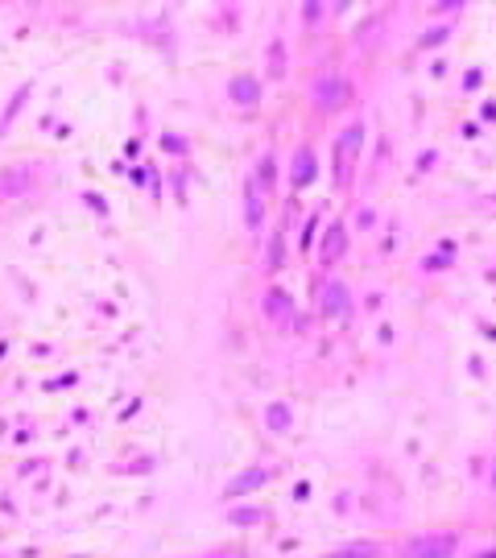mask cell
<instances>
[{
	"label": "cell",
	"instance_id": "2",
	"mask_svg": "<svg viewBox=\"0 0 496 558\" xmlns=\"http://www.w3.org/2000/svg\"><path fill=\"white\" fill-rule=\"evenodd\" d=\"M360 141H364V125H351V129H343V137H339V145H335V182H339V186L351 178V174H347V162H356Z\"/></svg>",
	"mask_w": 496,
	"mask_h": 558
},
{
	"label": "cell",
	"instance_id": "12",
	"mask_svg": "<svg viewBox=\"0 0 496 558\" xmlns=\"http://www.w3.org/2000/svg\"><path fill=\"white\" fill-rule=\"evenodd\" d=\"M265 422H269V430H286V426H290V409H286V405H269Z\"/></svg>",
	"mask_w": 496,
	"mask_h": 558
},
{
	"label": "cell",
	"instance_id": "15",
	"mask_svg": "<svg viewBox=\"0 0 496 558\" xmlns=\"http://www.w3.org/2000/svg\"><path fill=\"white\" fill-rule=\"evenodd\" d=\"M273 170H277V162H273V157H265V162H261V174H257V178H261V190H269V186H273Z\"/></svg>",
	"mask_w": 496,
	"mask_h": 558
},
{
	"label": "cell",
	"instance_id": "8",
	"mask_svg": "<svg viewBox=\"0 0 496 558\" xmlns=\"http://www.w3.org/2000/svg\"><path fill=\"white\" fill-rule=\"evenodd\" d=\"M323 310H327L331 318L347 310V290H343L339 281H327V286H323Z\"/></svg>",
	"mask_w": 496,
	"mask_h": 558
},
{
	"label": "cell",
	"instance_id": "6",
	"mask_svg": "<svg viewBox=\"0 0 496 558\" xmlns=\"http://www.w3.org/2000/svg\"><path fill=\"white\" fill-rule=\"evenodd\" d=\"M294 186H310L314 182V153L310 149H298L294 153V174H290Z\"/></svg>",
	"mask_w": 496,
	"mask_h": 558
},
{
	"label": "cell",
	"instance_id": "5",
	"mask_svg": "<svg viewBox=\"0 0 496 558\" xmlns=\"http://www.w3.org/2000/svg\"><path fill=\"white\" fill-rule=\"evenodd\" d=\"M227 95H232L236 103H244V107H253V103L261 99V87H257V79H248V75H236V79L227 83Z\"/></svg>",
	"mask_w": 496,
	"mask_h": 558
},
{
	"label": "cell",
	"instance_id": "14",
	"mask_svg": "<svg viewBox=\"0 0 496 558\" xmlns=\"http://www.w3.org/2000/svg\"><path fill=\"white\" fill-rule=\"evenodd\" d=\"M227 517H232L236 525H257V521H261V509H232Z\"/></svg>",
	"mask_w": 496,
	"mask_h": 558
},
{
	"label": "cell",
	"instance_id": "4",
	"mask_svg": "<svg viewBox=\"0 0 496 558\" xmlns=\"http://www.w3.org/2000/svg\"><path fill=\"white\" fill-rule=\"evenodd\" d=\"M343 249H347V228H343V223H331V228H327V240H323V265H335L339 257H343Z\"/></svg>",
	"mask_w": 496,
	"mask_h": 558
},
{
	"label": "cell",
	"instance_id": "16",
	"mask_svg": "<svg viewBox=\"0 0 496 558\" xmlns=\"http://www.w3.org/2000/svg\"><path fill=\"white\" fill-rule=\"evenodd\" d=\"M261 215H265V211H261V199H257L253 190H248V223L257 228V223H261Z\"/></svg>",
	"mask_w": 496,
	"mask_h": 558
},
{
	"label": "cell",
	"instance_id": "13",
	"mask_svg": "<svg viewBox=\"0 0 496 558\" xmlns=\"http://www.w3.org/2000/svg\"><path fill=\"white\" fill-rule=\"evenodd\" d=\"M282 62H286V50H282V42H273L269 46V75L273 79H282Z\"/></svg>",
	"mask_w": 496,
	"mask_h": 558
},
{
	"label": "cell",
	"instance_id": "11",
	"mask_svg": "<svg viewBox=\"0 0 496 558\" xmlns=\"http://www.w3.org/2000/svg\"><path fill=\"white\" fill-rule=\"evenodd\" d=\"M269 314L273 318H290V294H282V290H269Z\"/></svg>",
	"mask_w": 496,
	"mask_h": 558
},
{
	"label": "cell",
	"instance_id": "10",
	"mask_svg": "<svg viewBox=\"0 0 496 558\" xmlns=\"http://www.w3.org/2000/svg\"><path fill=\"white\" fill-rule=\"evenodd\" d=\"M377 554H381L377 546L360 542V546H343V550H335V554H327V558H377Z\"/></svg>",
	"mask_w": 496,
	"mask_h": 558
},
{
	"label": "cell",
	"instance_id": "7",
	"mask_svg": "<svg viewBox=\"0 0 496 558\" xmlns=\"http://www.w3.org/2000/svg\"><path fill=\"white\" fill-rule=\"evenodd\" d=\"M29 174L25 170H5V174H0V199H13V194H25L29 190Z\"/></svg>",
	"mask_w": 496,
	"mask_h": 558
},
{
	"label": "cell",
	"instance_id": "1",
	"mask_svg": "<svg viewBox=\"0 0 496 558\" xmlns=\"http://www.w3.org/2000/svg\"><path fill=\"white\" fill-rule=\"evenodd\" d=\"M451 554H455V533H426L401 550V558H451Z\"/></svg>",
	"mask_w": 496,
	"mask_h": 558
},
{
	"label": "cell",
	"instance_id": "9",
	"mask_svg": "<svg viewBox=\"0 0 496 558\" xmlns=\"http://www.w3.org/2000/svg\"><path fill=\"white\" fill-rule=\"evenodd\" d=\"M265 484V472H244V476H236L232 484H227V496H240V492H248V488H261Z\"/></svg>",
	"mask_w": 496,
	"mask_h": 558
},
{
	"label": "cell",
	"instance_id": "3",
	"mask_svg": "<svg viewBox=\"0 0 496 558\" xmlns=\"http://www.w3.org/2000/svg\"><path fill=\"white\" fill-rule=\"evenodd\" d=\"M314 99H319V107H339V103L347 99V83H343V75H323V79H319V87H314Z\"/></svg>",
	"mask_w": 496,
	"mask_h": 558
},
{
	"label": "cell",
	"instance_id": "18",
	"mask_svg": "<svg viewBox=\"0 0 496 558\" xmlns=\"http://www.w3.org/2000/svg\"><path fill=\"white\" fill-rule=\"evenodd\" d=\"M492 492H496V464H492Z\"/></svg>",
	"mask_w": 496,
	"mask_h": 558
},
{
	"label": "cell",
	"instance_id": "17",
	"mask_svg": "<svg viewBox=\"0 0 496 558\" xmlns=\"http://www.w3.org/2000/svg\"><path fill=\"white\" fill-rule=\"evenodd\" d=\"M443 38H447V29H430V34H426V38H422L418 46H426V50H430V46H438Z\"/></svg>",
	"mask_w": 496,
	"mask_h": 558
}]
</instances>
